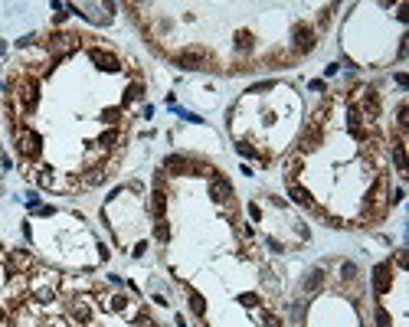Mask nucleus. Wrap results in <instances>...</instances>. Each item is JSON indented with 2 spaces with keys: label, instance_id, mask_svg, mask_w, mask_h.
Returning a JSON list of instances; mask_svg holds the SVG:
<instances>
[{
  "label": "nucleus",
  "instance_id": "obj_1",
  "mask_svg": "<svg viewBox=\"0 0 409 327\" xmlns=\"http://www.w3.org/2000/svg\"><path fill=\"white\" fill-rule=\"evenodd\" d=\"M174 66L180 69H210L213 66V56L203 50V46H187L174 56Z\"/></svg>",
  "mask_w": 409,
  "mask_h": 327
},
{
  "label": "nucleus",
  "instance_id": "obj_2",
  "mask_svg": "<svg viewBox=\"0 0 409 327\" xmlns=\"http://www.w3.org/2000/svg\"><path fill=\"white\" fill-rule=\"evenodd\" d=\"M292 46H295V53H298V56L311 53V50L317 46V33L311 30L308 23H295V30H292Z\"/></svg>",
  "mask_w": 409,
  "mask_h": 327
},
{
  "label": "nucleus",
  "instance_id": "obj_3",
  "mask_svg": "<svg viewBox=\"0 0 409 327\" xmlns=\"http://www.w3.org/2000/svg\"><path fill=\"white\" fill-rule=\"evenodd\" d=\"M390 285H393V265H390V262H383V265L373 268V291L383 295V291H390Z\"/></svg>",
  "mask_w": 409,
  "mask_h": 327
},
{
  "label": "nucleus",
  "instance_id": "obj_4",
  "mask_svg": "<svg viewBox=\"0 0 409 327\" xmlns=\"http://www.w3.org/2000/svg\"><path fill=\"white\" fill-rule=\"evenodd\" d=\"M39 144H43V137L36 131H20V154L23 157H39Z\"/></svg>",
  "mask_w": 409,
  "mask_h": 327
},
{
  "label": "nucleus",
  "instance_id": "obj_5",
  "mask_svg": "<svg viewBox=\"0 0 409 327\" xmlns=\"http://www.w3.org/2000/svg\"><path fill=\"white\" fill-rule=\"evenodd\" d=\"M88 59L99 62V69H105V72H115V69H118V56L108 53V50H99V46H92V50H88Z\"/></svg>",
  "mask_w": 409,
  "mask_h": 327
},
{
  "label": "nucleus",
  "instance_id": "obj_6",
  "mask_svg": "<svg viewBox=\"0 0 409 327\" xmlns=\"http://www.w3.org/2000/svg\"><path fill=\"white\" fill-rule=\"evenodd\" d=\"M210 193H213V200H216V203H230V200H233V186H230V180H223V177H213Z\"/></svg>",
  "mask_w": 409,
  "mask_h": 327
},
{
  "label": "nucleus",
  "instance_id": "obj_7",
  "mask_svg": "<svg viewBox=\"0 0 409 327\" xmlns=\"http://www.w3.org/2000/svg\"><path fill=\"white\" fill-rule=\"evenodd\" d=\"M321 141H324V131H321V124H311V128L304 131V137H301V151H314Z\"/></svg>",
  "mask_w": 409,
  "mask_h": 327
},
{
  "label": "nucleus",
  "instance_id": "obj_8",
  "mask_svg": "<svg viewBox=\"0 0 409 327\" xmlns=\"http://www.w3.org/2000/svg\"><path fill=\"white\" fill-rule=\"evenodd\" d=\"M20 102H23L26 111H33L39 105V95H36V85H33V82H23V85H20Z\"/></svg>",
  "mask_w": 409,
  "mask_h": 327
},
{
  "label": "nucleus",
  "instance_id": "obj_9",
  "mask_svg": "<svg viewBox=\"0 0 409 327\" xmlns=\"http://www.w3.org/2000/svg\"><path fill=\"white\" fill-rule=\"evenodd\" d=\"M164 167H167L170 173H193V164L187 161V157H180V154H170L167 161H164Z\"/></svg>",
  "mask_w": 409,
  "mask_h": 327
},
{
  "label": "nucleus",
  "instance_id": "obj_10",
  "mask_svg": "<svg viewBox=\"0 0 409 327\" xmlns=\"http://www.w3.org/2000/svg\"><path fill=\"white\" fill-rule=\"evenodd\" d=\"M288 197H292V203H298V206H314V200H311V193L304 190V186H298V183H292V190H288Z\"/></svg>",
  "mask_w": 409,
  "mask_h": 327
},
{
  "label": "nucleus",
  "instance_id": "obj_11",
  "mask_svg": "<svg viewBox=\"0 0 409 327\" xmlns=\"http://www.w3.org/2000/svg\"><path fill=\"white\" fill-rule=\"evenodd\" d=\"M164 210H167V193L154 190V197H151V213H154L157 219H164Z\"/></svg>",
  "mask_w": 409,
  "mask_h": 327
},
{
  "label": "nucleus",
  "instance_id": "obj_12",
  "mask_svg": "<svg viewBox=\"0 0 409 327\" xmlns=\"http://www.w3.org/2000/svg\"><path fill=\"white\" fill-rule=\"evenodd\" d=\"M363 108H367V115H370V118L380 115V95H377V88H367V95H363Z\"/></svg>",
  "mask_w": 409,
  "mask_h": 327
},
{
  "label": "nucleus",
  "instance_id": "obj_13",
  "mask_svg": "<svg viewBox=\"0 0 409 327\" xmlns=\"http://www.w3.org/2000/svg\"><path fill=\"white\" fill-rule=\"evenodd\" d=\"M72 317H75L79 324H88V321H92V311H88V304H85V301H72Z\"/></svg>",
  "mask_w": 409,
  "mask_h": 327
},
{
  "label": "nucleus",
  "instance_id": "obj_14",
  "mask_svg": "<svg viewBox=\"0 0 409 327\" xmlns=\"http://www.w3.org/2000/svg\"><path fill=\"white\" fill-rule=\"evenodd\" d=\"M321 285H324V272L321 268H311L308 278H304V291H317Z\"/></svg>",
  "mask_w": 409,
  "mask_h": 327
},
{
  "label": "nucleus",
  "instance_id": "obj_15",
  "mask_svg": "<svg viewBox=\"0 0 409 327\" xmlns=\"http://www.w3.org/2000/svg\"><path fill=\"white\" fill-rule=\"evenodd\" d=\"M393 161H396V167H399V170H409V161H406V148H403V141H396V144H393Z\"/></svg>",
  "mask_w": 409,
  "mask_h": 327
},
{
  "label": "nucleus",
  "instance_id": "obj_16",
  "mask_svg": "<svg viewBox=\"0 0 409 327\" xmlns=\"http://www.w3.org/2000/svg\"><path fill=\"white\" fill-rule=\"evenodd\" d=\"M190 311H193V314H200V317L206 314V301H203V295H197V291H190Z\"/></svg>",
  "mask_w": 409,
  "mask_h": 327
},
{
  "label": "nucleus",
  "instance_id": "obj_17",
  "mask_svg": "<svg viewBox=\"0 0 409 327\" xmlns=\"http://www.w3.org/2000/svg\"><path fill=\"white\" fill-rule=\"evenodd\" d=\"M7 265H10V268H26V265H30V255H26V252H10Z\"/></svg>",
  "mask_w": 409,
  "mask_h": 327
},
{
  "label": "nucleus",
  "instance_id": "obj_18",
  "mask_svg": "<svg viewBox=\"0 0 409 327\" xmlns=\"http://www.w3.org/2000/svg\"><path fill=\"white\" fill-rule=\"evenodd\" d=\"M154 236H157L161 242H167V239H170V226H167L164 219H157V226H154Z\"/></svg>",
  "mask_w": 409,
  "mask_h": 327
},
{
  "label": "nucleus",
  "instance_id": "obj_19",
  "mask_svg": "<svg viewBox=\"0 0 409 327\" xmlns=\"http://www.w3.org/2000/svg\"><path fill=\"white\" fill-rule=\"evenodd\" d=\"M341 275L347 278V282H353V278H357V265H353V262H344V265H341Z\"/></svg>",
  "mask_w": 409,
  "mask_h": 327
},
{
  "label": "nucleus",
  "instance_id": "obj_20",
  "mask_svg": "<svg viewBox=\"0 0 409 327\" xmlns=\"http://www.w3.org/2000/svg\"><path fill=\"white\" fill-rule=\"evenodd\" d=\"M236 46H239V50H252V36H249V33H239V36H236Z\"/></svg>",
  "mask_w": 409,
  "mask_h": 327
},
{
  "label": "nucleus",
  "instance_id": "obj_21",
  "mask_svg": "<svg viewBox=\"0 0 409 327\" xmlns=\"http://www.w3.org/2000/svg\"><path fill=\"white\" fill-rule=\"evenodd\" d=\"M115 141H118V131H105L102 134V148H115Z\"/></svg>",
  "mask_w": 409,
  "mask_h": 327
},
{
  "label": "nucleus",
  "instance_id": "obj_22",
  "mask_svg": "<svg viewBox=\"0 0 409 327\" xmlns=\"http://www.w3.org/2000/svg\"><path fill=\"white\" fill-rule=\"evenodd\" d=\"M377 324H380V327H390V314H386V311H383V308H380V311H377Z\"/></svg>",
  "mask_w": 409,
  "mask_h": 327
},
{
  "label": "nucleus",
  "instance_id": "obj_23",
  "mask_svg": "<svg viewBox=\"0 0 409 327\" xmlns=\"http://www.w3.org/2000/svg\"><path fill=\"white\" fill-rule=\"evenodd\" d=\"M124 304H128V298H124V295L112 298V308H115V311H124Z\"/></svg>",
  "mask_w": 409,
  "mask_h": 327
},
{
  "label": "nucleus",
  "instance_id": "obj_24",
  "mask_svg": "<svg viewBox=\"0 0 409 327\" xmlns=\"http://www.w3.org/2000/svg\"><path fill=\"white\" fill-rule=\"evenodd\" d=\"M134 327H154V321H151L148 314H138V321H134Z\"/></svg>",
  "mask_w": 409,
  "mask_h": 327
},
{
  "label": "nucleus",
  "instance_id": "obj_25",
  "mask_svg": "<svg viewBox=\"0 0 409 327\" xmlns=\"http://www.w3.org/2000/svg\"><path fill=\"white\" fill-rule=\"evenodd\" d=\"M265 327H282V317L279 314H265Z\"/></svg>",
  "mask_w": 409,
  "mask_h": 327
},
{
  "label": "nucleus",
  "instance_id": "obj_26",
  "mask_svg": "<svg viewBox=\"0 0 409 327\" xmlns=\"http://www.w3.org/2000/svg\"><path fill=\"white\" fill-rule=\"evenodd\" d=\"M141 92H144V88H141V85H131V88H128V102H134V99H141Z\"/></svg>",
  "mask_w": 409,
  "mask_h": 327
},
{
  "label": "nucleus",
  "instance_id": "obj_27",
  "mask_svg": "<svg viewBox=\"0 0 409 327\" xmlns=\"http://www.w3.org/2000/svg\"><path fill=\"white\" fill-rule=\"evenodd\" d=\"M239 301H242V304H246V308H255V304H259V298H255V295H242V298H239Z\"/></svg>",
  "mask_w": 409,
  "mask_h": 327
},
{
  "label": "nucleus",
  "instance_id": "obj_28",
  "mask_svg": "<svg viewBox=\"0 0 409 327\" xmlns=\"http://www.w3.org/2000/svg\"><path fill=\"white\" fill-rule=\"evenodd\" d=\"M36 298H39V301H53V288H39Z\"/></svg>",
  "mask_w": 409,
  "mask_h": 327
},
{
  "label": "nucleus",
  "instance_id": "obj_29",
  "mask_svg": "<svg viewBox=\"0 0 409 327\" xmlns=\"http://www.w3.org/2000/svg\"><path fill=\"white\" fill-rule=\"evenodd\" d=\"M328 226H334V229H344V226H347V222H344L341 216H331V219H328Z\"/></svg>",
  "mask_w": 409,
  "mask_h": 327
},
{
  "label": "nucleus",
  "instance_id": "obj_30",
  "mask_svg": "<svg viewBox=\"0 0 409 327\" xmlns=\"http://www.w3.org/2000/svg\"><path fill=\"white\" fill-rule=\"evenodd\" d=\"M0 327H7V314H4V311H0Z\"/></svg>",
  "mask_w": 409,
  "mask_h": 327
}]
</instances>
